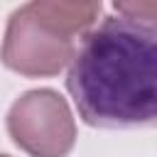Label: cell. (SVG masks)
Listing matches in <instances>:
<instances>
[{
    "label": "cell",
    "instance_id": "cell-6",
    "mask_svg": "<svg viewBox=\"0 0 157 157\" xmlns=\"http://www.w3.org/2000/svg\"><path fill=\"white\" fill-rule=\"evenodd\" d=\"M0 157H10V155H0Z\"/></svg>",
    "mask_w": 157,
    "mask_h": 157
},
{
    "label": "cell",
    "instance_id": "cell-5",
    "mask_svg": "<svg viewBox=\"0 0 157 157\" xmlns=\"http://www.w3.org/2000/svg\"><path fill=\"white\" fill-rule=\"evenodd\" d=\"M69 2H74L78 7H86V10H93V12L101 10V0H69Z\"/></svg>",
    "mask_w": 157,
    "mask_h": 157
},
{
    "label": "cell",
    "instance_id": "cell-3",
    "mask_svg": "<svg viewBox=\"0 0 157 157\" xmlns=\"http://www.w3.org/2000/svg\"><path fill=\"white\" fill-rule=\"evenodd\" d=\"M7 132L29 157H66L76 142V120L56 91L34 88L10 105Z\"/></svg>",
    "mask_w": 157,
    "mask_h": 157
},
{
    "label": "cell",
    "instance_id": "cell-2",
    "mask_svg": "<svg viewBox=\"0 0 157 157\" xmlns=\"http://www.w3.org/2000/svg\"><path fill=\"white\" fill-rule=\"evenodd\" d=\"M96 17L98 12L69 0H27L7 20L0 59L20 76H56L71 61L76 39L91 29Z\"/></svg>",
    "mask_w": 157,
    "mask_h": 157
},
{
    "label": "cell",
    "instance_id": "cell-1",
    "mask_svg": "<svg viewBox=\"0 0 157 157\" xmlns=\"http://www.w3.org/2000/svg\"><path fill=\"white\" fill-rule=\"evenodd\" d=\"M66 88L91 128H157V27L103 17L76 44Z\"/></svg>",
    "mask_w": 157,
    "mask_h": 157
},
{
    "label": "cell",
    "instance_id": "cell-4",
    "mask_svg": "<svg viewBox=\"0 0 157 157\" xmlns=\"http://www.w3.org/2000/svg\"><path fill=\"white\" fill-rule=\"evenodd\" d=\"M113 7L120 17L157 27V0H113Z\"/></svg>",
    "mask_w": 157,
    "mask_h": 157
}]
</instances>
